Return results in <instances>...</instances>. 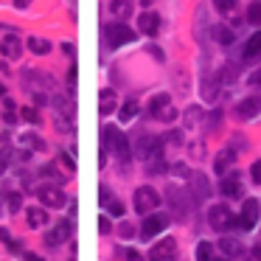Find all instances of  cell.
Masks as SVG:
<instances>
[{"label": "cell", "instance_id": "d590c367", "mask_svg": "<svg viewBox=\"0 0 261 261\" xmlns=\"http://www.w3.org/2000/svg\"><path fill=\"white\" fill-rule=\"evenodd\" d=\"M20 115H23V121H29V124H40V121H42V115L37 113L34 107H23V113H20Z\"/></svg>", "mask_w": 261, "mask_h": 261}, {"label": "cell", "instance_id": "d6986e66", "mask_svg": "<svg viewBox=\"0 0 261 261\" xmlns=\"http://www.w3.org/2000/svg\"><path fill=\"white\" fill-rule=\"evenodd\" d=\"M199 93H202L205 101H216V96H219V79L216 76H202V87H199Z\"/></svg>", "mask_w": 261, "mask_h": 261}, {"label": "cell", "instance_id": "1f68e13d", "mask_svg": "<svg viewBox=\"0 0 261 261\" xmlns=\"http://www.w3.org/2000/svg\"><path fill=\"white\" fill-rule=\"evenodd\" d=\"M3 107H6L3 110V121H6V124H17V113H14L17 107H14L12 98H3Z\"/></svg>", "mask_w": 261, "mask_h": 261}, {"label": "cell", "instance_id": "9c48e42d", "mask_svg": "<svg viewBox=\"0 0 261 261\" xmlns=\"http://www.w3.org/2000/svg\"><path fill=\"white\" fill-rule=\"evenodd\" d=\"M107 34H110V45L113 48H121V45H126V42H135V31H132L126 23H113Z\"/></svg>", "mask_w": 261, "mask_h": 261}, {"label": "cell", "instance_id": "5b68a950", "mask_svg": "<svg viewBox=\"0 0 261 261\" xmlns=\"http://www.w3.org/2000/svg\"><path fill=\"white\" fill-rule=\"evenodd\" d=\"M160 149H163V141L154 135H141L135 141V158L138 160H149L154 158V154H160Z\"/></svg>", "mask_w": 261, "mask_h": 261}, {"label": "cell", "instance_id": "bcb514c9", "mask_svg": "<svg viewBox=\"0 0 261 261\" xmlns=\"http://www.w3.org/2000/svg\"><path fill=\"white\" fill-rule=\"evenodd\" d=\"M171 171H174L177 177H188V174H191V171H188V166H186V163H177V166H174V169H171Z\"/></svg>", "mask_w": 261, "mask_h": 261}, {"label": "cell", "instance_id": "f1b7e54d", "mask_svg": "<svg viewBox=\"0 0 261 261\" xmlns=\"http://www.w3.org/2000/svg\"><path fill=\"white\" fill-rule=\"evenodd\" d=\"M197 261H214V244H211V242H199L197 244Z\"/></svg>", "mask_w": 261, "mask_h": 261}, {"label": "cell", "instance_id": "44dd1931", "mask_svg": "<svg viewBox=\"0 0 261 261\" xmlns=\"http://www.w3.org/2000/svg\"><path fill=\"white\" fill-rule=\"evenodd\" d=\"M166 194L171 197V205H174L177 214H188V199H186V197H191V194L177 191V186H169V191H166Z\"/></svg>", "mask_w": 261, "mask_h": 261}, {"label": "cell", "instance_id": "681fc988", "mask_svg": "<svg viewBox=\"0 0 261 261\" xmlns=\"http://www.w3.org/2000/svg\"><path fill=\"white\" fill-rule=\"evenodd\" d=\"M253 261H261V244H255V247H253Z\"/></svg>", "mask_w": 261, "mask_h": 261}, {"label": "cell", "instance_id": "f546056e", "mask_svg": "<svg viewBox=\"0 0 261 261\" xmlns=\"http://www.w3.org/2000/svg\"><path fill=\"white\" fill-rule=\"evenodd\" d=\"M135 115H138V104H135V101H132V98H129V101H126L124 107L118 110V118H121V121H124V124H126V121H132V118H135Z\"/></svg>", "mask_w": 261, "mask_h": 261}, {"label": "cell", "instance_id": "7dc6e473", "mask_svg": "<svg viewBox=\"0 0 261 261\" xmlns=\"http://www.w3.org/2000/svg\"><path fill=\"white\" fill-rule=\"evenodd\" d=\"M126 258L129 261H143V255L138 253V250H126Z\"/></svg>", "mask_w": 261, "mask_h": 261}, {"label": "cell", "instance_id": "ab89813d", "mask_svg": "<svg viewBox=\"0 0 261 261\" xmlns=\"http://www.w3.org/2000/svg\"><path fill=\"white\" fill-rule=\"evenodd\" d=\"M98 197H101V208H107V205L113 202V199H110V188L104 186V182H101V186H98Z\"/></svg>", "mask_w": 261, "mask_h": 261}, {"label": "cell", "instance_id": "db71d44e", "mask_svg": "<svg viewBox=\"0 0 261 261\" xmlns=\"http://www.w3.org/2000/svg\"><path fill=\"white\" fill-rule=\"evenodd\" d=\"M3 239H6V227H0V242H3Z\"/></svg>", "mask_w": 261, "mask_h": 261}, {"label": "cell", "instance_id": "d6a6232c", "mask_svg": "<svg viewBox=\"0 0 261 261\" xmlns=\"http://www.w3.org/2000/svg\"><path fill=\"white\" fill-rule=\"evenodd\" d=\"M247 23L261 25V0H258V3H250V6H247Z\"/></svg>", "mask_w": 261, "mask_h": 261}, {"label": "cell", "instance_id": "e0dca14e", "mask_svg": "<svg viewBox=\"0 0 261 261\" xmlns=\"http://www.w3.org/2000/svg\"><path fill=\"white\" fill-rule=\"evenodd\" d=\"M219 250H222V255H225V258H239V255L244 253L242 242H239V239H233V236H222Z\"/></svg>", "mask_w": 261, "mask_h": 261}, {"label": "cell", "instance_id": "f6af8a7d", "mask_svg": "<svg viewBox=\"0 0 261 261\" xmlns=\"http://www.w3.org/2000/svg\"><path fill=\"white\" fill-rule=\"evenodd\" d=\"M98 230H101L104 233V236H107V233H110V219H107V216H98Z\"/></svg>", "mask_w": 261, "mask_h": 261}, {"label": "cell", "instance_id": "3957f363", "mask_svg": "<svg viewBox=\"0 0 261 261\" xmlns=\"http://www.w3.org/2000/svg\"><path fill=\"white\" fill-rule=\"evenodd\" d=\"M158 205H160V197L152 186H141L135 191V211L138 214H152V211H158Z\"/></svg>", "mask_w": 261, "mask_h": 261}, {"label": "cell", "instance_id": "484cf974", "mask_svg": "<svg viewBox=\"0 0 261 261\" xmlns=\"http://www.w3.org/2000/svg\"><path fill=\"white\" fill-rule=\"evenodd\" d=\"M25 45H29V51L37 54V57H42V54L51 51V42H48V40H40V37H29V40H25Z\"/></svg>", "mask_w": 261, "mask_h": 261}, {"label": "cell", "instance_id": "c3c4849f", "mask_svg": "<svg viewBox=\"0 0 261 261\" xmlns=\"http://www.w3.org/2000/svg\"><path fill=\"white\" fill-rule=\"evenodd\" d=\"M62 51H65V54H70V57H76V48L70 45V42H65V45H62Z\"/></svg>", "mask_w": 261, "mask_h": 261}, {"label": "cell", "instance_id": "60d3db41", "mask_svg": "<svg viewBox=\"0 0 261 261\" xmlns=\"http://www.w3.org/2000/svg\"><path fill=\"white\" fill-rule=\"evenodd\" d=\"M250 177H253V182L261 186V160H255V163L250 166Z\"/></svg>", "mask_w": 261, "mask_h": 261}, {"label": "cell", "instance_id": "ba28073f", "mask_svg": "<svg viewBox=\"0 0 261 261\" xmlns=\"http://www.w3.org/2000/svg\"><path fill=\"white\" fill-rule=\"evenodd\" d=\"M177 258V242L174 239H160L149 250V261H174Z\"/></svg>", "mask_w": 261, "mask_h": 261}, {"label": "cell", "instance_id": "4dcf8cb0", "mask_svg": "<svg viewBox=\"0 0 261 261\" xmlns=\"http://www.w3.org/2000/svg\"><path fill=\"white\" fill-rule=\"evenodd\" d=\"M216 79H219V85H233V79H236V65L227 62V68H222Z\"/></svg>", "mask_w": 261, "mask_h": 261}, {"label": "cell", "instance_id": "7c38bea8", "mask_svg": "<svg viewBox=\"0 0 261 261\" xmlns=\"http://www.w3.org/2000/svg\"><path fill=\"white\" fill-rule=\"evenodd\" d=\"M186 180H188V186H191V197L194 199H208L211 197V186H208V180H205V174L191 171Z\"/></svg>", "mask_w": 261, "mask_h": 261}, {"label": "cell", "instance_id": "9f6ffc18", "mask_svg": "<svg viewBox=\"0 0 261 261\" xmlns=\"http://www.w3.org/2000/svg\"><path fill=\"white\" fill-rule=\"evenodd\" d=\"M3 96H6V90H3V87H0V98H3Z\"/></svg>", "mask_w": 261, "mask_h": 261}, {"label": "cell", "instance_id": "30bf717a", "mask_svg": "<svg viewBox=\"0 0 261 261\" xmlns=\"http://www.w3.org/2000/svg\"><path fill=\"white\" fill-rule=\"evenodd\" d=\"M70 233H73V219H62V222H57L54 230L45 233V244H48V247H59Z\"/></svg>", "mask_w": 261, "mask_h": 261}, {"label": "cell", "instance_id": "52a82bcc", "mask_svg": "<svg viewBox=\"0 0 261 261\" xmlns=\"http://www.w3.org/2000/svg\"><path fill=\"white\" fill-rule=\"evenodd\" d=\"M110 143H113V154L121 160V163H126V160L132 158V146H129V138L124 135L121 129H115L113 126V132H110Z\"/></svg>", "mask_w": 261, "mask_h": 261}, {"label": "cell", "instance_id": "8992f818", "mask_svg": "<svg viewBox=\"0 0 261 261\" xmlns=\"http://www.w3.org/2000/svg\"><path fill=\"white\" fill-rule=\"evenodd\" d=\"M37 197L42 199V208H62L65 205V194H62V188L59 186H51V182H45V186H40L37 188Z\"/></svg>", "mask_w": 261, "mask_h": 261}, {"label": "cell", "instance_id": "603a6c76", "mask_svg": "<svg viewBox=\"0 0 261 261\" xmlns=\"http://www.w3.org/2000/svg\"><path fill=\"white\" fill-rule=\"evenodd\" d=\"M214 40L219 42L222 48H230L233 42H236V34H233V29H227V25H216V29H214Z\"/></svg>", "mask_w": 261, "mask_h": 261}, {"label": "cell", "instance_id": "8d00e7d4", "mask_svg": "<svg viewBox=\"0 0 261 261\" xmlns=\"http://www.w3.org/2000/svg\"><path fill=\"white\" fill-rule=\"evenodd\" d=\"M9 160H12V149H9L6 143H0V171L9 166Z\"/></svg>", "mask_w": 261, "mask_h": 261}, {"label": "cell", "instance_id": "f5cc1de1", "mask_svg": "<svg viewBox=\"0 0 261 261\" xmlns=\"http://www.w3.org/2000/svg\"><path fill=\"white\" fill-rule=\"evenodd\" d=\"M25 261H42V258L37 253H29V255H25Z\"/></svg>", "mask_w": 261, "mask_h": 261}, {"label": "cell", "instance_id": "f907efd6", "mask_svg": "<svg viewBox=\"0 0 261 261\" xmlns=\"http://www.w3.org/2000/svg\"><path fill=\"white\" fill-rule=\"evenodd\" d=\"M250 85H261V73H253V76H250Z\"/></svg>", "mask_w": 261, "mask_h": 261}, {"label": "cell", "instance_id": "ffe728a7", "mask_svg": "<svg viewBox=\"0 0 261 261\" xmlns=\"http://www.w3.org/2000/svg\"><path fill=\"white\" fill-rule=\"evenodd\" d=\"M25 219H29V227H45L48 222V208H29L25 211Z\"/></svg>", "mask_w": 261, "mask_h": 261}, {"label": "cell", "instance_id": "7402d4cb", "mask_svg": "<svg viewBox=\"0 0 261 261\" xmlns=\"http://www.w3.org/2000/svg\"><path fill=\"white\" fill-rule=\"evenodd\" d=\"M182 121H186V129H197V126L205 121V110L194 104V107L186 110V118H182Z\"/></svg>", "mask_w": 261, "mask_h": 261}, {"label": "cell", "instance_id": "8fae6325", "mask_svg": "<svg viewBox=\"0 0 261 261\" xmlns=\"http://www.w3.org/2000/svg\"><path fill=\"white\" fill-rule=\"evenodd\" d=\"M219 191H222V197H227V199H239V197H244L242 180H239V174H236V171H233V174H222Z\"/></svg>", "mask_w": 261, "mask_h": 261}, {"label": "cell", "instance_id": "7a4b0ae2", "mask_svg": "<svg viewBox=\"0 0 261 261\" xmlns=\"http://www.w3.org/2000/svg\"><path fill=\"white\" fill-rule=\"evenodd\" d=\"M169 225H171L169 214H154L152 211V214H146V219H143V225H141V236L149 242V239H154L158 233H163Z\"/></svg>", "mask_w": 261, "mask_h": 261}, {"label": "cell", "instance_id": "277c9868", "mask_svg": "<svg viewBox=\"0 0 261 261\" xmlns=\"http://www.w3.org/2000/svg\"><path fill=\"white\" fill-rule=\"evenodd\" d=\"M258 214H261V205H258V199H253V197H247L244 199V205H242V214H239V225H242V230H253L255 225H258Z\"/></svg>", "mask_w": 261, "mask_h": 261}, {"label": "cell", "instance_id": "6da1fadb", "mask_svg": "<svg viewBox=\"0 0 261 261\" xmlns=\"http://www.w3.org/2000/svg\"><path fill=\"white\" fill-rule=\"evenodd\" d=\"M208 225L214 227V230H219V233H227L233 225H236V216H233V211L227 208L225 202H219V205H214V208L208 211Z\"/></svg>", "mask_w": 261, "mask_h": 261}, {"label": "cell", "instance_id": "4316f807", "mask_svg": "<svg viewBox=\"0 0 261 261\" xmlns=\"http://www.w3.org/2000/svg\"><path fill=\"white\" fill-rule=\"evenodd\" d=\"M258 54H261V31H255L244 45V57H258Z\"/></svg>", "mask_w": 261, "mask_h": 261}, {"label": "cell", "instance_id": "9a60e30c", "mask_svg": "<svg viewBox=\"0 0 261 261\" xmlns=\"http://www.w3.org/2000/svg\"><path fill=\"white\" fill-rule=\"evenodd\" d=\"M138 29H141L146 37H158V31H160V17H158L154 12H143L141 17H138Z\"/></svg>", "mask_w": 261, "mask_h": 261}, {"label": "cell", "instance_id": "4fadbf2b", "mask_svg": "<svg viewBox=\"0 0 261 261\" xmlns=\"http://www.w3.org/2000/svg\"><path fill=\"white\" fill-rule=\"evenodd\" d=\"M258 113H261V96H250V98H244V101H239V107H236L239 121H250Z\"/></svg>", "mask_w": 261, "mask_h": 261}, {"label": "cell", "instance_id": "b9f144b4", "mask_svg": "<svg viewBox=\"0 0 261 261\" xmlns=\"http://www.w3.org/2000/svg\"><path fill=\"white\" fill-rule=\"evenodd\" d=\"M163 141H169V143H174V146H180V143H182V135H180L177 129H171V132H166Z\"/></svg>", "mask_w": 261, "mask_h": 261}, {"label": "cell", "instance_id": "11a10c76", "mask_svg": "<svg viewBox=\"0 0 261 261\" xmlns=\"http://www.w3.org/2000/svg\"><path fill=\"white\" fill-rule=\"evenodd\" d=\"M154 0H141V6H152Z\"/></svg>", "mask_w": 261, "mask_h": 261}, {"label": "cell", "instance_id": "83f0119b", "mask_svg": "<svg viewBox=\"0 0 261 261\" xmlns=\"http://www.w3.org/2000/svg\"><path fill=\"white\" fill-rule=\"evenodd\" d=\"M169 101H171L169 93H158V96H154L152 101H149V110H152V115H158L163 107H169Z\"/></svg>", "mask_w": 261, "mask_h": 261}, {"label": "cell", "instance_id": "7bdbcfd3", "mask_svg": "<svg viewBox=\"0 0 261 261\" xmlns=\"http://www.w3.org/2000/svg\"><path fill=\"white\" fill-rule=\"evenodd\" d=\"M118 233H121V236H124V239H129V236H132V233H135V227H132V225H129V222H121V227H118Z\"/></svg>", "mask_w": 261, "mask_h": 261}, {"label": "cell", "instance_id": "74e56055", "mask_svg": "<svg viewBox=\"0 0 261 261\" xmlns=\"http://www.w3.org/2000/svg\"><path fill=\"white\" fill-rule=\"evenodd\" d=\"M154 118H160V121H174V118H177V110L169 104V107H163L158 115H154Z\"/></svg>", "mask_w": 261, "mask_h": 261}, {"label": "cell", "instance_id": "d4e9b609", "mask_svg": "<svg viewBox=\"0 0 261 261\" xmlns=\"http://www.w3.org/2000/svg\"><path fill=\"white\" fill-rule=\"evenodd\" d=\"M113 17L118 20V23H124L126 17L132 14V0H113Z\"/></svg>", "mask_w": 261, "mask_h": 261}, {"label": "cell", "instance_id": "816d5d0a", "mask_svg": "<svg viewBox=\"0 0 261 261\" xmlns=\"http://www.w3.org/2000/svg\"><path fill=\"white\" fill-rule=\"evenodd\" d=\"M29 3H31V0H14V6H17V9H25Z\"/></svg>", "mask_w": 261, "mask_h": 261}, {"label": "cell", "instance_id": "6f0895ef", "mask_svg": "<svg viewBox=\"0 0 261 261\" xmlns=\"http://www.w3.org/2000/svg\"><path fill=\"white\" fill-rule=\"evenodd\" d=\"M0 73H3V65H0Z\"/></svg>", "mask_w": 261, "mask_h": 261}, {"label": "cell", "instance_id": "f35d334b", "mask_svg": "<svg viewBox=\"0 0 261 261\" xmlns=\"http://www.w3.org/2000/svg\"><path fill=\"white\" fill-rule=\"evenodd\" d=\"M42 174H48L51 180H57V182H62V180H65V177L57 171V166H51V163H48V166H42Z\"/></svg>", "mask_w": 261, "mask_h": 261}, {"label": "cell", "instance_id": "5bb4252c", "mask_svg": "<svg viewBox=\"0 0 261 261\" xmlns=\"http://www.w3.org/2000/svg\"><path fill=\"white\" fill-rule=\"evenodd\" d=\"M0 54L6 59H17L20 54H23V40H20L17 34H6L0 40Z\"/></svg>", "mask_w": 261, "mask_h": 261}, {"label": "cell", "instance_id": "e575fe53", "mask_svg": "<svg viewBox=\"0 0 261 261\" xmlns=\"http://www.w3.org/2000/svg\"><path fill=\"white\" fill-rule=\"evenodd\" d=\"M214 6L219 14H230L233 9H236V0H214Z\"/></svg>", "mask_w": 261, "mask_h": 261}, {"label": "cell", "instance_id": "ac0fdd59", "mask_svg": "<svg viewBox=\"0 0 261 261\" xmlns=\"http://www.w3.org/2000/svg\"><path fill=\"white\" fill-rule=\"evenodd\" d=\"M236 163V152H233V149H222L219 154H216V160H214V171L216 174H225L227 169H230V166Z\"/></svg>", "mask_w": 261, "mask_h": 261}, {"label": "cell", "instance_id": "ee69618b", "mask_svg": "<svg viewBox=\"0 0 261 261\" xmlns=\"http://www.w3.org/2000/svg\"><path fill=\"white\" fill-rule=\"evenodd\" d=\"M107 211H110L113 216H124V205H121V202H110Z\"/></svg>", "mask_w": 261, "mask_h": 261}, {"label": "cell", "instance_id": "2e32d148", "mask_svg": "<svg viewBox=\"0 0 261 261\" xmlns=\"http://www.w3.org/2000/svg\"><path fill=\"white\" fill-rule=\"evenodd\" d=\"M118 110V96H115V90H110V87H104L101 93H98V113L101 115H110Z\"/></svg>", "mask_w": 261, "mask_h": 261}, {"label": "cell", "instance_id": "680465c9", "mask_svg": "<svg viewBox=\"0 0 261 261\" xmlns=\"http://www.w3.org/2000/svg\"><path fill=\"white\" fill-rule=\"evenodd\" d=\"M0 208H3V199H0Z\"/></svg>", "mask_w": 261, "mask_h": 261}, {"label": "cell", "instance_id": "cb8c5ba5", "mask_svg": "<svg viewBox=\"0 0 261 261\" xmlns=\"http://www.w3.org/2000/svg\"><path fill=\"white\" fill-rule=\"evenodd\" d=\"M20 146L34 149V152H45V141H42L40 135H34V132H23V135H20Z\"/></svg>", "mask_w": 261, "mask_h": 261}, {"label": "cell", "instance_id": "836d02e7", "mask_svg": "<svg viewBox=\"0 0 261 261\" xmlns=\"http://www.w3.org/2000/svg\"><path fill=\"white\" fill-rule=\"evenodd\" d=\"M20 205H23V197H20V194H9V197H6V208H9V214H17Z\"/></svg>", "mask_w": 261, "mask_h": 261}]
</instances>
